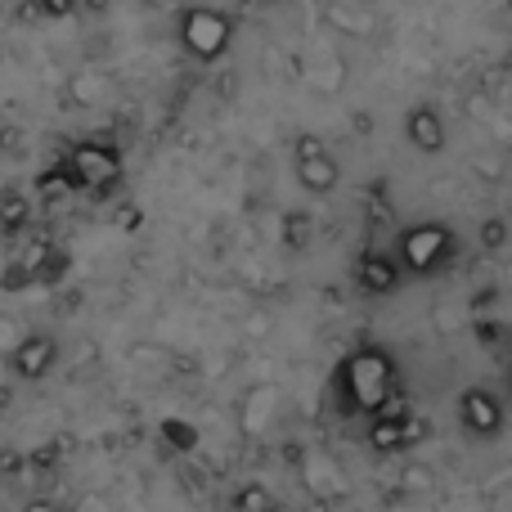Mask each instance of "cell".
<instances>
[{"instance_id": "6da1fadb", "label": "cell", "mask_w": 512, "mask_h": 512, "mask_svg": "<svg viewBox=\"0 0 512 512\" xmlns=\"http://www.w3.org/2000/svg\"><path fill=\"white\" fill-rule=\"evenodd\" d=\"M337 378H342V405L346 414H378L382 405H391V400L400 396L396 391V355L387 351V346L369 342V346H355L351 355L342 360V369H337Z\"/></svg>"}, {"instance_id": "7a4b0ae2", "label": "cell", "mask_w": 512, "mask_h": 512, "mask_svg": "<svg viewBox=\"0 0 512 512\" xmlns=\"http://www.w3.org/2000/svg\"><path fill=\"white\" fill-rule=\"evenodd\" d=\"M459 243H454V230L441 221H418L409 230H400L396 239V265L400 274H414V279H427V274H441L445 265L454 261Z\"/></svg>"}, {"instance_id": "3957f363", "label": "cell", "mask_w": 512, "mask_h": 512, "mask_svg": "<svg viewBox=\"0 0 512 512\" xmlns=\"http://www.w3.org/2000/svg\"><path fill=\"white\" fill-rule=\"evenodd\" d=\"M59 162H63V171H68V180H72V194L108 198L117 189V180H122V153H117L113 144L86 140Z\"/></svg>"}, {"instance_id": "277c9868", "label": "cell", "mask_w": 512, "mask_h": 512, "mask_svg": "<svg viewBox=\"0 0 512 512\" xmlns=\"http://www.w3.org/2000/svg\"><path fill=\"white\" fill-rule=\"evenodd\" d=\"M427 418L409 405L405 396H396L391 405H382L378 414L369 418V445L378 454H400V450H414V445L427 441Z\"/></svg>"}, {"instance_id": "5b68a950", "label": "cell", "mask_w": 512, "mask_h": 512, "mask_svg": "<svg viewBox=\"0 0 512 512\" xmlns=\"http://www.w3.org/2000/svg\"><path fill=\"white\" fill-rule=\"evenodd\" d=\"M59 364V342L50 333H18V342L5 351V369L18 382H41Z\"/></svg>"}, {"instance_id": "8992f818", "label": "cell", "mask_w": 512, "mask_h": 512, "mask_svg": "<svg viewBox=\"0 0 512 512\" xmlns=\"http://www.w3.org/2000/svg\"><path fill=\"white\" fill-rule=\"evenodd\" d=\"M454 409H459V427L468 436L490 441V436L504 432V400H499L490 387H463Z\"/></svg>"}, {"instance_id": "52a82bcc", "label": "cell", "mask_w": 512, "mask_h": 512, "mask_svg": "<svg viewBox=\"0 0 512 512\" xmlns=\"http://www.w3.org/2000/svg\"><path fill=\"white\" fill-rule=\"evenodd\" d=\"M225 45H230V23L216 9H189L185 14V50L198 54L203 63L221 59Z\"/></svg>"}, {"instance_id": "ba28073f", "label": "cell", "mask_w": 512, "mask_h": 512, "mask_svg": "<svg viewBox=\"0 0 512 512\" xmlns=\"http://www.w3.org/2000/svg\"><path fill=\"white\" fill-rule=\"evenodd\" d=\"M274 409H279V387H274V382H256V387H248V396L239 400V436L243 441H256V436L270 427Z\"/></svg>"}, {"instance_id": "9c48e42d", "label": "cell", "mask_w": 512, "mask_h": 512, "mask_svg": "<svg viewBox=\"0 0 512 512\" xmlns=\"http://www.w3.org/2000/svg\"><path fill=\"white\" fill-rule=\"evenodd\" d=\"M400 279L405 274H400L396 256H387V252H360V261H355V283L369 297H391L400 288Z\"/></svg>"}, {"instance_id": "30bf717a", "label": "cell", "mask_w": 512, "mask_h": 512, "mask_svg": "<svg viewBox=\"0 0 512 512\" xmlns=\"http://www.w3.org/2000/svg\"><path fill=\"white\" fill-rule=\"evenodd\" d=\"M297 463H301V481H306V490L315 499H342L346 495V477L328 454H301Z\"/></svg>"}, {"instance_id": "8fae6325", "label": "cell", "mask_w": 512, "mask_h": 512, "mask_svg": "<svg viewBox=\"0 0 512 512\" xmlns=\"http://www.w3.org/2000/svg\"><path fill=\"white\" fill-rule=\"evenodd\" d=\"M405 140L414 144L418 153H441L445 149V122H441V113H436V108H427V104H418L414 113L405 117Z\"/></svg>"}, {"instance_id": "7c38bea8", "label": "cell", "mask_w": 512, "mask_h": 512, "mask_svg": "<svg viewBox=\"0 0 512 512\" xmlns=\"http://www.w3.org/2000/svg\"><path fill=\"white\" fill-rule=\"evenodd\" d=\"M337 180H342V171H337L333 153H315V158H297V185L306 189V194L315 198H328L337 189Z\"/></svg>"}, {"instance_id": "4fadbf2b", "label": "cell", "mask_w": 512, "mask_h": 512, "mask_svg": "<svg viewBox=\"0 0 512 512\" xmlns=\"http://www.w3.org/2000/svg\"><path fill=\"white\" fill-rule=\"evenodd\" d=\"M230 512H279V499L265 481H243L230 495Z\"/></svg>"}, {"instance_id": "5bb4252c", "label": "cell", "mask_w": 512, "mask_h": 512, "mask_svg": "<svg viewBox=\"0 0 512 512\" xmlns=\"http://www.w3.org/2000/svg\"><path fill=\"white\" fill-rule=\"evenodd\" d=\"M68 270H72V256L50 243V248L41 252V261L32 265V288H54L59 279H68Z\"/></svg>"}, {"instance_id": "9a60e30c", "label": "cell", "mask_w": 512, "mask_h": 512, "mask_svg": "<svg viewBox=\"0 0 512 512\" xmlns=\"http://www.w3.org/2000/svg\"><path fill=\"white\" fill-rule=\"evenodd\" d=\"M27 221H32V203H27L18 189H5V194H0V230H5L9 239H18V234L27 230Z\"/></svg>"}, {"instance_id": "2e32d148", "label": "cell", "mask_w": 512, "mask_h": 512, "mask_svg": "<svg viewBox=\"0 0 512 512\" xmlns=\"http://www.w3.org/2000/svg\"><path fill=\"white\" fill-rule=\"evenodd\" d=\"M432 486H436V472L427 463H405V472H400V490L405 495H427Z\"/></svg>"}, {"instance_id": "e0dca14e", "label": "cell", "mask_w": 512, "mask_h": 512, "mask_svg": "<svg viewBox=\"0 0 512 512\" xmlns=\"http://www.w3.org/2000/svg\"><path fill=\"white\" fill-rule=\"evenodd\" d=\"M310 230H315V221H310L306 212L283 216V243H288V248H310Z\"/></svg>"}, {"instance_id": "ac0fdd59", "label": "cell", "mask_w": 512, "mask_h": 512, "mask_svg": "<svg viewBox=\"0 0 512 512\" xmlns=\"http://www.w3.org/2000/svg\"><path fill=\"white\" fill-rule=\"evenodd\" d=\"M36 189H41V198H68L72 180H68V171H63V162H54L50 171H41V176H36Z\"/></svg>"}, {"instance_id": "d6986e66", "label": "cell", "mask_w": 512, "mask_h": 512, "mask_svg": "<svg viewBox=\"0 0 512 512\" xmlns=\"http://www.w3.org/2000/svg\"><path fill=\"white\" fill-rule=\"evenodd\" d=\"M477 239H481V248H486V252H504L508 248V221H504V216H490V221H481Z\"/></svg>"}, {"instance_id": "ffe728a7", "label": "cell", "mask_w": 512, "mask_h": 512, "mask_svg": "<svg viewBox=\"0 0 512 512\" xmlns=\"http://www.w3.org/2000/svg\"><path fill=\"white\" fill-rule=\"evenodd\" d=\"M0 288H5V292H27V288H32V265H23L14 256V261L5 265V274H0Z\"/></svg>"}, {"instance_id": "44dd1931", "label": "cell", "mask_w": 512, "mask_h": 512, "mask_svg": "<svg viewBox=\"0 0 512 512\" xmlns=\"http://www.w3.org/2000/svg\"><path fill=\"white\" fill-rule=\"evenodd\" d=\"M162 436H167L176 450H194V445H198V427L180 423V418H167V423H162Z\"/></svg>"}, {"instance_id": "7402d4cb", "label": "cell", "mask_w": 512, "mask_h": 512, "mask_svg": "<svg viewBox=\"0 0 512 512\" xmlns=\"http://www.w3.org/2000/svg\"><path fill=\"white\" fill-rule=\"evenodd\" d=\"M472 337H477L481 346H499L504 342V324H499V319H477V324H472Z\"/></svg>"}, {"instance_id": "603a6c76", "label": "cell", "mask_w": 512, "mask_h": 512, "mask_svg": "<svg viewBox=\"0 0 512 512\" xmlns=\"http://www.w3.org/2000/svg\"><path fill=\"white\" fill-rule=\"evenodd\" d=\"M18 333H23V328H18L14 319H9L5 310H0V360H5V351H9V346H14V342H18Z\"/></svg>"}, {"instance_id": "cb8c5ba5", "label": "cell", "mask_w": 512, "mask_h": 512, "mask_svg": "<svg viewBox=\"0 0 512 512\" xmlns=\"http://www.w3.org/2000/svg\"><path fill=\"white\" fill-rule=\"evenodd\" d=\"M292 153H297V158H315V153H328V149H324V140H319V135H297Z\"/></svg>"}, {"instance_id": "d4e9b609", "label": "cell", "mask_w": 512, "mask_h": 512, "mask_svg": "<svg viewBox=\"0 0 512 512\" xmlns=\"http://www.w3.org/2000/svg\"><path fill=\"white\" fill-rule=\"evenodd\" d=\"M41 9L59 18V14H72V9H77V0H41Z\"/></svg>"}, {"instance_id": "484cf974", "label": "cell", "mask_w": 512, "mask_h": 512, "mask_svg": "<svg viewBox=\"0 0 512 512\" xmlns=\"http://www.w3.org/2000/svg\"><path fill=\"white\" fill-rule=\"evenodd\" d=\"M23 512H63V504H54V499H27V504H23Z\"/></svg>"}, {"instance_id": "4316f807", "label": "cell", "mask_w": 512, "mask_h": 512, "mask_svg": "<svg viewBox=\"0 0 512 512\" xmlns=\"http://www.w3.org/2000/svg\"><path fill=\"white\" fill-rule=\"evenodd\" d=\"M248 333L256 337V333H270V315H252L248 319Z\"/></svg>"}, {"instance_id": "83f0119b", "label": "cell", "mask_w": 512, "mask_h": 512, "mask_svg": "<svg viewBox=\"0 0 512 512\" xmlns=\"http://www.w3.org/2000/svg\"><path fill=\"white\" fill-rule=\"evenodd\" d=\"M9 405H14V387H0V414H5Z\"/></svg>"}, {"instance_id": "f1b7e54d", "label": "cell", "mask_w": 512, "mask_h": 512, "mask_svg": "<svg viewBox=\"0 0 512 512\" xmlns=\"http://www.w3.org/2000/svg\"><path fill=\"white\" fill-rule=\"evenodd\" d=\"M5 144H9V140H5V135H0V149H5Z\"/></svg>"}]
</instances>
